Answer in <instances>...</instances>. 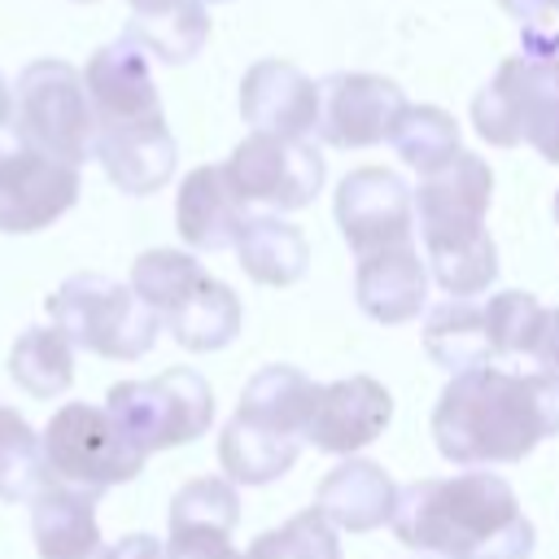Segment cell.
<instances>
[{
	"label": "cell",
	"mask_w": 559,
	"mask_h": 559,
	"mask_svg": "<svg viewBox=\"0 0 559 559\" xmlns=\"http://www.w3.org/2000/svg\"><path fill=\"white\" fill-rule=\"evenodd\" d=\"M546 437H559V371L472 367L432 406V441L454 467L520 463Z\"/></svg>",
	"instance_id": "1"
},
{
	"label": "cell",
	"mask_w": 559,
	"mask_h": 559,
	"mask_svg": "<svg viewBox=\"0 0 559 559\" xmlns=\"http://www.w3.org/2000/svg\"><path fill=\"white\" fill-rule=\"evenodd\" d=\"M389 524L402 546L432 559H528L537 546L515 489L476 467L402 485Z\"/></svg>",
	"instance_id": "2"
},
{
	"label": "cell",
	"mask_w": 559,
	"mask_h": 559,
	"mask_svg": "<svg viewBox=\"0 0 559 559\" xmlns=\"http://www.w3.org/2000/svg\"><path fill=\"white\" fill-rule=\"evenodd\" d=\"M493 170L476 153H459L415 188V231L424 262L445 297H480L498 280V245L485 227Z\"/></svg>",
	"instance_id": "3"
},
{
	"label": "cell",
	"mask_w": 559,
	"mask_h": 559,
	"mask_svg": "<svg viewBox=\"0 0 559 559\" xmlns=\"http://www.w3.org/2000/svg\"><path fill=\"white\" fill-rule=\"evenodd\" d=\"M550 310L524 293L502 288L485 301L450 297L424 319V349L450 376L472 367H498V358H542Z\"/></svg>",
	"instance_id": "4"
},
{
	"label": "cell",
	"mask_w": 559,
	"mask_h": 559,
	"mask_svg": "<svg viewBox=\"0 0 559 559\" xmlns=\"http://www.w3.org/2000/svg\"><path fill=\"white\" fill-rule=\"evenodd\" d=\"M44 310H48L52 328H61L74 349H87V354L114 358V362L144 358L162 332L157 310L131 284L96 275V271H79L70 280H61L48 293Z\"/></svg>",
	"instance_id": "5"
},
{
	"label": "cell",
	"mask_w": 559,
	"mask_h": 559,
	"mask_svg": "<svg viewBox=\"0 0 559 559\" xmlns=\"http://www.w3.org/2000/svg\"><path fill=\"white\" fill-rule=\"evenodd\" d=\"M13 131L44 157L79 170L96 148V118L83 70L57 57L31 61L13 83Z\"/></svg>",
	"instance_id": "6"
},
{
	"label": "cell",
	"mask_w": 559,
	"mask_h": 559,
	"mask_svg": "<svg viewBox=\"0 0 559 559\" xmlns=\"http://www.w3.org/2000/svg\"><path fill=\"white\" fill-rule=\"evenodd\" d=\"M105 411L135 450L157 454L188 445L214 424V389L192 367H166L148 380H122L105 393Z\"/></svg>",
	"instance_id": "7"
},
{
	"label": "cell",
	"mask_w": 559,
	"mask_h": 559,
	"mask_svg": "<svg viewBox=\"0 0 559 559\" xmlns=\"http://www.w3.org/2000/svg\"><path fill=\"white\" fill-rule=\"evenodd\" d=\"M44 467L48 480L83 489V493H105L114 485H127L144 472V450L131 445V437L114 424L105 406L92 402H66L52 411L44 424Z\"/></svg>",
	"instance_id": "8"
},
{
	"label": "cell",
	"mask_w": 559,
	"mask_h": 559,
	"mask_svg": "<svg viewBox=\"0 0 559 559\" xmlns=\"http://www.w3.org/2000/svg\"><path fill=\"white\" fill-rule=\"evenodd\" d=\"M223 175L245 205H266L275 214H288V210H306L319 197L328 179V162L310 140L249 131L223 162Z\"/></svg>",
	"instance_id": "9"
},
{
	"label": "cell",
	"mask_w": 559,
	"mask_h": 559,
	"mask_svg": "<svg viewBox=\"0 0 559 559\" xmlns=\"http://www.w3.org/2000/svg\"><path fill=\"white\" fill-rule=\"evenodd\" d=\"M83 183L66 162L44 157L26 140H17L13 122L0 131V231L31 236L52 227L66 210H74Z\"/></svg>",
	"instance_id": "10"
},
{
	"label": "cell",
	"mask_w": 559,
	"mask_h": 559,
	"mask_svg": "<svg viewBox=\"0 0 559 559\" xmlns=\"http://www.w3.org/2000/svg\"><path fill=\"white\" fill-rule=\"evenodd\" d=\"M336 227L367 258L393 245H415V188L384 166H358L336 183Z\"/></svg>",
	"instance_id": "11"
},
{
	"label": "cell",
	"mask_w": 559,
	"mask_h": 559,
	"mask_svg": "<svg viewBox=\"0 0 559 559\" xmlns=\"http://www.w3.org/2000/svg\"><path fill=\"white\" fill-rule=\"evenodd\" d=\"M319 87H323L319 140L332 148H371L393 140V127L411 105L393 79L367 70H336Z\"/></svg>",
	"instance_id": "12"
},
{
	"label": "cell",
	"mask_w": 559,
	"mask_h": 559,
	"mask_svg": "<svg viewBox=\"0 0 559 559\" xmlns=\"http://www.w3.org/2000/svg\"><path fill=\"white\" fill-rule=\"evenodd\" d=\"M323 87L293 61H253L240 79V118L262 135L310 140L319 131Z\"/></svg>",
	"instance_id": "13"
},
{
	"label": "cell",
	"mask_w": 559,
	"mask_h": 559,
	"mask_svg": "<svg viewBox=\"0 0 559 559\" xmlns=\"http://www.w3.org/2000/svg\"><path fill=\"white\" fill-rule=\"evenodd\" d=\"M83 87H87V100H92L96 135L100 131H118V127H135V122H148V118H162V96H157V83H153V66L122 35L114 44H100L87 57Z\"/></svg>",
	"instance_id": "14"
},
{
	"label": "cell",
	"mask_w": 559,
	"mask_h": 559,
	"mask_svg": "<svg viewBox=\"0 0 559 559\" xmlns=\"http://www.w3.org/2000/svg\"><path fill=\"white\" fill-rule=\"evenodd\" d=\"M559 83V61H537V57H507L493 79L476 92L472 100V122L476 135L489 140L493 148H515L528 144V127L546 92Z\"/></svg>",
	"instance_id": "15"
},
{
	"label": "cell",
	"mask_w": 559,
	"mask_h": 559,
	"mask_svg": "<svg viewBox=\"0 0 559 559\" xmlns=\"http://www.w3.org/2000/svg\"><path fill=\"white\" fill-rule=\"evenodd\" d=\"M393 419V393L376 376H345L332 384H319L310 424L301 441H310L323 454H354L371 445Z\"/></svg>",
	"instance_id": "16"
},
{
	"label": "cell",
	"mask_w": 559,
	"mask_h": 559,
	"mask_svg": "<svg viewBox=\"0 0 559 559\" xmlns=\"http://www.w3.org/2000/svg\"><path fill=\"white\" fill-rule=\"evenodd\" d=\"M428 284H432V275L415 245H393V249L367 253V258H358V271H354V297H358L362 314L384 328L419 319V310L428 306Z\"/></svg>",
	"instance_id": "17"
},
{
	"label": "cell",
	"mask_w": 559,
	"mask_h": 559,
	"mask_svg": "<svg viewBox=\"0 0 559 559\" xmlns=\"http://www.w3.org/2000/svg\"><path fill=\"white\" fill-rule=\"evenodd\" d=\"M92 157L105 166L109 183L127 197H148L157 188L170 183L175 166H179V144L162 118L135 122V127H118V131H100Z\"/></svg>",
	"instance_id": "18"
},
{
	"label": "cell",
	"mask_w": 559,
	"mask_h": 559,
	"mask_svg": "<svg viewBox=\"0 0 559 559\" xmlns=\"http://www.w3.org/2000/svg\"><path fill=\"white\" fill-rule=\"evenodd\" d=\"M245 218H249V205L227 183L223 166H197L183 175V183L175 192V227L188 249H197V253L231 249Z\"/></svg>",
	"instance_id": "19"
},
{
	"label": "cell",
	"mask_w": 559,
	"mask_h": 559,
	"mask_svg": "<svg viewBox=\"0 0 559 559\" xmlns=\"http://www.w3.org/2000/svg\"><path fill=\"white\" fill-rule=\"evenodd\" d=\"M397 489L393 476L371 463V459H345L336 463L319 489H314V511L336 528V533H371L380 524L393 520L397 507Z\"/></svg>",
	"instance_id": "20"
},
{
	"label": "cell",
	"mask_w": 559,
	"mask_h": 559,
	"mask_svg": "<svg viewBox=\"0 0 559 559\" xmlns=\"http://www.w3.org/2000/svg\"><path fill=\"white\" fill-rule=\"evenodd\" d=\"M31 537L39 559H100L105 537L96 524V493L70 485H44L31 498Z\"/></svg>",
	"instance_id": "21"
},
{
	"label": "cell",
	"mask_w": 559,
	"mask_h": 559,
	"mask_svg": "<svg viewBox=\"0 0 559 559\" xmlns=\"http://www.w3.org/2000/svg\"><path fill=\"white\" fill-rule=\"evenodd\" d=\"M240 323H245V306H240L236 288L214 280L210 271H201L183 288V297L162 314V328L192 354H214V349L231 345L240 336Z\"/></svg>",
	"instance_id": "22"
},
{
	"label": "cell",
	"mask_w": 559,
	"mask_h": 559,
	"mask_svg": "<svg viewBox=\"0 0 559 559\" xmlns=\"http://www.w3.org/2000/svg\"><path fill=\"white\" fill-rule=\"evenodd\" d=\"M231 249H236L240 271L266 288H288L310 271L306 231L280 214H249Z\"/></svg>",
	"instance_id": "23"
},
{
	"label": "cell",
	"mask_w": 559,
	"mask_h": 559,
	"mask_svg": "<svg viewBox=\"0 0 559 559\" xmlns=\"http://www.w3.org/2000/svg\"><path fill=\"white\" fill-rule=\"evenodd\" d=\"M314 397H319V384L301 367L271 362V367L249 376L236 415L258 424V428H271V432H284V437L301 441V432L310 424V411H314Z\"/></svg>",
	"instance_id": "24"
},
{
	"label": "cell",
	"mask_w": 559,
	"mask_h": 559,
	"mask_svg": "<svg viewBox=\"0 0 559 559\" xmlns=\"http://www.w3.org/2000/svg\"><path fill=\"white\" fill-rule=\"evenodd\" d=\"M297 454H301L297 437L258 428L240 415H231L223 424V437H218V463H223V476L231 485H271L284 472H293Z\"/></svg>",
	"instance_id": "25"
},
{
	"label": "cell",
	"mask_w": 559,
	"mask_h": 559,
	"mask_svg": "<svg viewBox=\"0 0 559 559\" xmlns=\"http://www.w3.org/2000/svg\"><path fill=\"white\" fill-rule=\"evenodd\" d=\"M122 39H131L148 61L188 66L210 39V9L201 0H179L170 9L131 13Z\"/></svg>",
	"instance_id": "26"
},
{
	"label": "cell",
	"mask_w": 559,
	"mask_h": 559,
	"mask_svg": "<svg viewBox=\"0 0 559 559\" xmlns=\"http://www.w3.org/2000/svg\"><path fill=\"white\" fill-rule=\"evenodd\" d=\"M9 380L31 397H61L74 384V345L61 328H26L9 349Z\"/></svg>",
	"instance_id": "27"
},
{
	"label": "cell",
	"mask_w": 559,
	"mask_h": 559,
	"mask_svg": "<svg viewBox=\"0 0 559 559\" xmlns=\"http://www.w3.org/2000/svg\"><path fill=\"white\" fill-rule=\"evenodd\" d=\"M389 144L397 148V157H402L411 170H419V179L432 175V170H441L445 162H454V157L463 153V144H459V122H454V114L441 109V105H406V114L397 118Z\"/></svg>",
	"instance_id": "28"
},
{
	"label": "cell",
	"mask_w": 559,
	"mask_h": 559,
	"mask_svg": "<svg viewBox=\"0 0 559 559\" xmlns=\"http://www.w3.org/2000/svg\"><path fill=\"white\" fill-rule=\"evenodd\" d=\"M44 485H52L44 467V437L26 415L0 406V502H31Z\"/></svg>",
	"instance_id": "29"
},
{
	"label": "cell",
	"mask_w": 559,
	"mask_h": 559,
	"mask_svg": "<svg viewBox=\"0 0 559 559\" xmlns=\"http://www.w3.org/2000/svg\"><path fill=\"white\" fill-rule=\"evenodd\" d=\"M245 559H341V537L314 507H306L280 528L258 533Z\"/></svg>",
	"instance_id": "30"
},
{
	"label": "cell",
	"mask_w": 559,
	"mask_h": 559,
	"mask_svg": "<svg viewBox=\"0 0 559 559\" xmlns=\"http://www.w3.org/2000/svg\"><path fill=\"white\" fill-rule=\"evenodd\" d=\"M205 266L183 253V249H144L135 262H131V288L157 310V319L183 297V288L201 275Z\"/></svg>",
	"instance_id": "31"
},
{
	"label": "cell",
	"mask_w": 559,
	"mask_h": 559,
	"mask_svg": "<svg viewBox=\"0 0 559 559\" xmlns=\"http://www.w3.org/2000/svg\"><path fill=\"white\" fill-rule=\"evenodd\" d=\"M170 524H205L231 533L240 524V489L227 476H197L175 489Z\"/></svg>",
	"instance_id": "32"
},
{
	"label": "cell",
	"mask_w": 559,
	"mask_h": 559,
	"mask_svg": "<svg viewBox=\"0 0 559 559\" xmlns=\"http://www.w3.org/2000/svg\"><path fill=\"white\" fill-rule=\"evenodd\" d=\"M162 546L166 559H245V550L231 546V533L205 524H170V537Z\"/></svg>",
	"instance_id": "33"
},
{
	"label": "cell",
	"mask_w": 559,
	"mask_h": 559,
	"mask_svg": "<svg viewBox=\"0 0 559 559\" xmlns=\"http://www.w3.org/2000/svg\"><path fill=\"white\" fill-rule=\"evenodd\" d=\"M528 144H533L546 162L559 166V83H555V87L546 92V100L537 105L533 127H528Z\"/></svg>",
	"instance_id": "34"
},
{
	"label": "cell",
	"mask_w": 559,
	"mask_h": 559,
	"mask_svg": "<svg viewBox=\"0 0 559 559\" xmlns=\"http://www.w3.org/2000/svg\"><path fill=\"white\" fill-rule=\"evenodd\" d=\"M498 4L520 22V35L559 26V0H498Z\"/></svg>",
	"instance_id": "35"
},
{
	"label": "cell",
	"mask_w": 559,
	"mask_h": 559,
	"mask_svg": "<svg viewBox=\"0 0 559 559\" xmlns=\"http://www.w3.org/2000/svg\"><path fill=\"white\" fill-rule=\"evenodd\" d=\"M100 559H166V546L153 533H127V537L109 542Z\"/></svg>",
	"instance_id": "36"
},
{
	"label": "cell",
	"mask_w": 559,
	"mask_h": 559,
	"mask_svg": "<svg viewBox=\"0 0 559 559\" xmlns=\"http://www.w3.org/2000/svg\"><path fill=\"white\" fill-rule=\"evenodd\" d=\"M520 48H524V57L559 61V26H550V31H533V35H520Z\"/></svg>",
	"instance_id": "37"
},
{
	"label": "cell",
	"mask_w": 559,
	"mask_h": 559,
	"mask_svg": "<svg viewBox=\"0 0 559 559\" xmlns=\"http://www.w3.org/2000/svg\"><path fill=\"white\" fill-rule=\"evenodd\" d=\"M542 362H546V371H559V310H550L546 341H542Z\"/></svg>",
	"instance_id": "38"
},
{
	"label": "cell",
	"mask_w": 559,
	"mask_h": 559,
	"mask_svg": "<svg viewBox=\"0 0 559 559\" xmlns=\"http://www.w3.org/2000/svg\"><path fill=\"white\" fill-rule=\"evenodd\" d=\"M13 122V87H9V79L0 74V131Z\"/></svg>",
	"instance_id": "39"
},
{
	"label": "cell",
	"mask_w": 559,
	"mask_h": 559,
	"mask_svg": "<svg viewBox=\"0 0 559 559\" xmlns=\"http://www.w3.org/2000/svg\"><path fill=\"white\" fill-rule=\"evenodd\" d=\"M127 4H131V13H153V9H170L179 0H127Z\"/></svg>",
	"instance_id": "40"
},
{
	"label": "cell",
	"mask_w": 559,
	"mask_h": 559,
	"mask_svg": "<svg viewBox=\"0 0 559 559\" xmlns=\"http://www.w3.org/2000/svg\"><path fill=\"white\" fill-rule=\"evenodd\" d=\"M550 210H555V223H559V192H555V205Z\"/></svg>",
	"instance_id": "41"
},
{
	"label": "cell",
	"mask_w": 559,
	"mask_h": 559,
	"mask_svg": "<svg viewBox=\"0 0 559 559\" xmlns=\"http://www.w3.org/2000/svg\"><path fill=\"white\" fill-rule=\"evenodd\" d=\"M201 4H227V0H201Z\"/></svg>",
	"instance_id": "42"
},
{
	"label": "cell",
	"mask_w": 559,
	"mask_h": 559,
	"mask_svg": "<svg viewBox=\"0 0 559 559\" xmlns=\"http://www.w3.org/2000/svg\"><path fill=\"white\" fill-rule=\"evenodd\" d=\"M74 4H92V0H74Z\"/></svg>",
	"instance_id": "43"
}]
</instances>
